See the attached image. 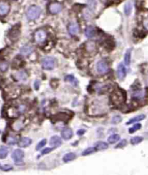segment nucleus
Segmentation results:
<instances>
[{"label": "nucleus", "instance_id": "nucleus-34", "mask_svg": "<svg viewBox=\"0 0 148 175\" xmlns=\"http://www.w3.org/2000/svg\"><path fill=\"white\" fill-rule=\"evenodd\" d=\"M95 151H96V149H95V148H93V147H92V148H88V149H85V150L83 152H82V156H87V155H89V154H93V153L95 152Z\"/></svg>", "mask_w": 148, "mask_h": 175}, {"label": "nucleus", "instance_id": "nucleus-16", "mask_svg": "<svg viewBox=\"0 0 148 175\" xmlns=\"http://www.w3.org/2000/svg\"><path fill=\"white\" fill-rule=\"evenodd\" d=\"M31 143H32V141L31 138L24 137L22 138V139L20 141V142H19V146L21 148L28 147V146H29L31 144Z\"/></svg>", "mask_w": 148, "mask_h": 175}, {"label": "nucleus", "instance_id": "nucleus-20", "mask_svg": "<svg viewBox=\"0 0 148 175\" xmlns=\"http://www.w3.org/2000/svg\"><path fill=\"white\" fill-rule=\"evenodd\" d=\"M133 4L131 1H128L125 4L124 8V13L126 15H129L130 13H131L132 10Z\"/></svg>", "mask_w": 148, "mask_h": 175}, {"label": "nucleus", "instance_id": "nucleus-13", "mask_svg": "<svg viewBox=\"0 0 148 175\" xmlns=\"http://www.w3.org/2000/svg\"><path fill=\"white\" fill-rule=\"evenodd\" d=\"M72 135L73 132L71 128H65L61 132V136H62L63 139L64 140H69L72 137Z\"/></svg>", "mask_w": 148, "mask_h": 175}, {"label": "nucleus", "instance_id": "nucleus-2", "mask_svg": "<svg viewBox=\"0 0 148 175\" xmlns=\"http://www.w3.org/2000/svg\"><path fill=\"white\" fill-rule=\"evenodd\" d=\"M41 9L38 6H31L27 11V17L29 20H35L39 18L41 15Z\"/></svg>", "mask_w": 148, "mask_h": 175}, {"label": "nucleus", "instance_id": "nucleus-23", "mask_svg": "<svg viewBox=\"0 0 148 175\" xmlns=\"http://www.w3.org/2000/svg\"><path fill=\"white\" fill-rule=\"evenodd\" d=\"M109 145L106 144V142H103V141H100V142L97 143L96 146H95V149L96 150H105V149H108Z\"/></svg>", "mask_w": 148, "mask_h": 175}, {"label": "nucleus", "instance_id": "nucleus-22", "mask_svg": "<svg viewBox=\"0 0 148 175\" xmlns=\"http://www.w3.org/2000/svg\"><path fill=\"white\" fill-rule=\"evenodd\" d=\"M64 79L66 82H70V83L72 84L74 86H75V87H77V86L78 85V81L77 80V79H76L74 76H72V75L66 76H65Z\"/></svg>", "mask_w": 148, "mask_h": 175}, {"label": "nucleus", "instance_id": "nucleus-17", "mask_svg": "<svg viewBox=\"0 0 148 175\" xmlns=\"http://www.w3.org/2000/svg\"><path fill=\"white\" fill-rule=\"evenodd\" d=\"M15 77L18 81H25L27 79V74L24 71H17L15 74Z\"/></svg>", "mask_w": 148, "mask_h": 175}, {"label": "nucleus", "instance_id": "nucleus-36", "mask_svg": "<svg viewBox=\"0 0 148 175\" xmlns=\"http://www.w3.org/2000/svg\"><path fill=\"white\" fill-rule=\"evenodd\" d=\"M122 121V117L119 115H116L113 117L112 120H111V123L112 124H117L119 122Z\"/></svg>", "mask_w": 148, "mask_h": 175}, {"label": "nucleus", "instance_id": "nucleus-11", "mask_svg": "<svg viewBox=\"0 0 148 175\" xmlns=\"http://www.w3.org/2000/svg\"><path fill=\"white\" fill-rule=\"evenodd\" d=\"M68 29H69V33L71 36H75L79 32V25L76 23H71L69 24Z\"/></svg>", "mask_w": 148, "mask_h": 175}, {"label": "nucleus", "instance_id": "nucleus-12", "mask_svg": "<svg viewBox=\"0 0 148 175\" xmlns=\"http://www.w3.org/2000/svg\"><path fill=\"white\" fill-rule=\"evenodd\" d=\"M24 127V122L22 119H19V120H16L12 123V128L15 131H19Z\"/></svg>", "mask_w": 148, "mask_h": 175}, {"label": "nucleus", "instance_id": "nucleus-33", "mask_svg": "<svg viewBox=\"0 0 148 175\" xmlns=\"http://www.w3.org/2000/svg\"><path fill=\"white\" fill-rule=\"evenodd\" d=\"M141 126H142L141 124H139V123L135 124L134 126H132V128H130L129 129V133H134L135 131H137V130L140 129Z\"/></svg>", "mask_w": 148, "mask_h": 175}, {"label": "nucleus", "instance_id": "nucleus-40", "mask_svg": "<svg viewBox=\"0 0 148 175\" xmlns=\"http://www.w3.org/2000/svg\"><path fill=\"white\" fill-rule=\"evenodd\" d=\"M12 167L10 166V165H4V166H3L2 167H1V169H2L3 171H9V170L12 169Z\"/></svg>", "mask_w": 148, "mask_h": 175}, {"label": "nucleus", "instance_id": "nucleus-5", "mask_svg": "<svg viewBox=\"0 0 148 175\" xmlns=\"http://www.w3.org/2000/svg\"><path fill=\"white\" fill-rule=\"evenodd\" d=\"M12 158L15 163L21 162L24 158V152L20 149H16L12 153Z\"/></svg>", "mask_w": 148, "mask_h": 175}, {"label": "nucleus", "instance_id": "nucleus-24", "mask_svg": "<svg viewBox=\"0 0 148 175\" xmlns=\"http://www.w3.org/2000/svg\"><path fill=\"white\" fill-rule=\"evenodd\" d=\"M120 139V136L118 134H114L111 135V136H109L108 138V142L111 144H114L115 143H117L119 140Z\"/></svg>", "mask_w": 148, "mask_h": 175}, {"label": "nucleus", "instance_id": "nucleus-39", "mask_svg": "<svg viewBox=\"0 0 148 175\" xmlns=\"http://www.w3.org/2000/svg\"><path fill=\"white\" fill-rule=\"evenodd\" d=\"M52 150H53V149H50V148H46L45 149H44V150L41 152V154H42V155H44V154H49V153L51 152Z\"/></svg>", "mask_w": 148, "mask_h": 175}, {"label": "nucleus", "instance_id": "nucleus-9", "mask_svg": "<svg viewBox=\"0 0 148 175\" xmlns=\"http://www.w3.org/2000/svg\"><path fill=\"white\" fill-rule=\"evenodd\" d=\"M127 74V70L123 63H120L117 69V76L120 80H123Z\"/></svg>", "mask_w": 148, "mask_h": 175}, {"label": "nucleus", "instance_id": "nucleus-1", "mask_svg": "<svg viewBox=\"0 0 148 175\" xmlns=\"http://www.w3.org/2000/svg\"><path fill=\"white\" fill-rule=\"evenodd\" d=\"M111 100L113 104L119 105L125 101V95L121 90H116L111 95Z\"/></svg>", "mask_w": 148, "mask_h": 175}, {"label": "nucleus", "instance_id": "nucleus-21", "mask_svg": "<svg viewBox=\"0 0 148 175\" xmlns=\"http://www.w3.org/2000/svg\"><path fill=\"white\" fill-rule=\"evenodd\" d=\"M76 158V155L73 153H69V154H66L63 157V161L65 163H67V162L71 161L74 160V159Z\"/></svg>", "mask_w": 148, "mask_h": 175}, {"label": "nucleus", "instance_id": "nucleus-35", "mask_svg": "<svg viewBox=\"0 0 148 175\" xmlns=\"http://www.w3.org/2000/svg\"><path fill=\"white\" fill-rule=\"evenodd\" d=\"M69 119V117L65 113H59L58 115H56V120H66Z\"/></svg>", "mask_w": 148, "mask_h": 175}, {"label": "nucleus", "instance_id": "nucleus-38", "mask_svg": "<svg viewBox=\"0 0 148 175\" xmlns=\"http://www.w3.org/2000/svg\"><path fill=\"white\" fill-rule=\"evenodd\" d=\"M127 142L126 140H122V141H121V142L119 143V144H118L117 146H116V148H122V147H124V146H125L126 145H127Z\"/></svg>", "mask_w": 148, "mask_h": 175}, {"label": "nucleus", "instance_id": "nucleus-37", "mask_svg": "<svg viewBox=\"0 0 148 175\" xmlns=\"http://www.w3.org/2000/svg\"><path fill=\"white\" fill-rule=\"evenodd\" d=\"M46 144V140L43 139L42 141H40L39 144H38L37 146H36V150H39V149H41V148L44 147V146H45Z\"/></svg>", "mask_w": 148, "mask_h": 175}, {"label": "nucleus", "instance_id": "nucleus-32", "mask_svg": "<svg viewBox=\"0 0 148 175\" xmlns=\"http://www.w3.org/2000/svg\"><path fill=\"white\" fill-rule=\"evenodd\" d=\"M8 69V63L7 61H1L0 62V71L1 72H5Z\"/></svg>", "mask_w": 148, "mask_h": 175}, {"label": "nucleus", "instance_id": "nucleus-7", "mask_svg": "<svg viewBox=\"0 0 148 175\" xmlns=\"http://www.w3.org/2000/svg\"><path fill=\"white\" fill-rule=\"evenodd\" d=\"M97 71L100 74H106L109 71V66L103 61H100L97 63Z\"/></svg>", "mask_w": 148, "mask_h": 175}, {"label": "nucleus", "instance_id": "nucleus-43", "mask_svg": "<svg viewBox=\"0 0 148 175\" xmlns=\"http://www.w3.org/2000/svg\"><path fill=\"white\" fill-rule=\"evenodd\" d=\"M39 81H36V82H35V87H36V90H38V89H39V86L37 85V84L39 83Z\"/></svg>", "mask_w": 148, "mask_h": 175}, {"label": "nucleus", "instance_id": "nucleus-18", "mask_svg": "<svg viewBox=\"0 0 148 175\" xmlns=\"http://www.w3.org/2000/svg\"><path fill=\"white\" fill-rule=\"evenodd\" d=\"M145 118V115H139L136 116V117H134L133 118L130 119L128 122H127V125H130V124L134 123V122L141 121V120H144Z\"/></svg>", "mask_w": 148, "mask_h": 175}, {"label": "nucleus", "instance_id": "nucleus-31", "mask_svg": "<svg viewBox=\"0 0 148 175\" xmlns=\"http://www.w3.org/2000/svg\"><path fill=\"white\" fill-rule=\"evenodd\" d=\"M143 141V138L140 137V136H135V137H133L130 141L131 144L132 145H137L139 143H141L142 141Z\"/></svg>", "mask_w": 148, "mask_h": 175}, {"label": "nucleus", "instance_id": "nucleus-26", "mask_svg": "<svg viewBox=\"0 0 148 175\" xmlns=\"http://www.w3.org/2000/svg\"><path fill=\"white\" fill-rule=\"evenodd\" d=\"M6 142L9 145H15L16 143L17 142V138L15 136H12V135H10V136H9L7 138Z\"/></svg>", "mask_w": 148, "mask_h": 175}, {"label": "nucleus", "instance_id": "nucleus-30", "mask_svg": "<svg viewBox=\"0 0 148 175\" xmlns=\"http://www.w3.org/2000/svg\"><path fill=\"white\" fill-rule=\"evenodd\" d=\"M95 7H96V1L95 0H88V2H87V7H88V9L91 12L95 9Z\"/></svg>", "mask_w": 148, "mask_h": 175}, {"label": "nucleus", "instance_id": "nucleus-10", "mask_svg": "<svg viewBox=\"0 0 148 175\" xmlns=\"http://www.w3.org/2000/svg\"><path fill=\"white\" fill-rule=\"evenodd\" d=\"M50 146L53 148L59 147L61 145V138L59 137L58 136H54L51 138L50 141H49Z\"/></svg>", "mask_w": 148, "mask_h": 175}, {"label": "nucleus", "instance_id": "nucleus-27", "mask_svg": "<svg viewBox=\"0 0 148 175\" xmlns=\"http://www.w3.org/2000/svg\"><path fill=\"white\" fill-rule=\"evenodd\" d=\"M130 62H131V51L130 50H128L124 55V63L127 66H129Z\"/></svg>", "mask_w": 148, "mask_h": 175}, {"label": "nucleus", "instance_id": "nucleus-14", "mask_svg": "<svg viewBox=\"0 0 148 175\" xmlns=\"http://www.w3.org/2000/svg\"><path fill=\"white\" fill-rule=\"evenodd\" d=\"M33 52V48L30 46H24L20 49V53L24 56H28L31 55Z\"/></svg>", "mask_w": 148, "mask_h": 175}, {"label": "nucleus", "instance_id": "nucleus-8", "mask_svg": "<svg viewBox=\"0 0 148 175\" xmlns=\"http://www.w3.org/2000/svg\"><path fill=\"white\" fill-rule=\"evenodd\" d=\"M9 4L6 1H0V16L7 15L9 12Z\"/></svg>", "mask_w": 148, "mask_h": 175}, {"label": "nucleus", "instance_id": "nucleus-42", "mask_svg": "<svg viewBox=\"0 0 148 175\" xmlns=\"http://www.w3.org/2000/svg\"><path fill=\"white\" fill-rule=\"evenodd\" d=\"M144 26L146 29L148 30V19H147V20H145L144 21Z\"/></svg>", "mask_w": 148, "mask_h": 175}, {"label": "nucleus", "instance_id": "nucleus-28", "mask_svg": "<svg viewBox=\"0 0 148 175\" xmlns=\"http://www.w3.org/2000/svg\"><path fill=\"white\" fill-rule=\"evenodd\" d=\"M8 155V150L7 148L2 147L0 149V159H5Z\"/></svg>", "mask_w": 148, "mask_h": 175}, {"label": "nucleus", "instance_id": "nucleus-41", "mask_svg": "<svg viewBox=\"0 0 148 175\" xmlns=\"http://www.w3.org/2000/svg\"><path fill=\"white\" fill-rule=\"evenodd\" d=\"M85 130L80 129V130H79L77 131V135H78V136H81V135H83L84 133H85Z\"/></svg>", "mask_w": 148, "mask_h": 175}, {"label": "nucleus", "instance_id": "nucleus-4", "mask_svg": "<svg viewBox=\"0 0 148 175\" xmlns=\"http://www.w3.org/2000/svg\"><path fill=\"white\" fill-rule=\"evenodd\" d=\"M47 38V33L44 30H39L35 33L34 39L38 43H42L45 42Z\"/></svg>", "mask_w": 148, "mask_h": 175}, {"label": "nucleus", "instance_id": "nucleus-3", "mask_svg": "<svg viewBox=\"0 0 148 175\" xmlns=\"http://www.w3.org/2000/svg\"><path fill=\"white\" fill-rule=\"evenodd\" d=\"M41 65L44 69H53L55 66V59L52 57H45L41 60Z\"/></svg>", "mask_w": 148, "mask_h": 175}, {"label": "nucleus", "instance_id": "nucleus-44", "mask_svg": "<svg viewBox=\"0 0 148 175\" xmlns=\"http://www.w3.org/2000/svg\"></svg>", "mask_w": 148, "mask_h": 175}, {"label": "nucleus", "instance_id": "nucleus-15", "mask_svg": "<svg viewBox=\"0 0 148 175\" xmlns=\"http://www.w3.org/2000/svg\"><path fill=\"white\" fill-rule=\"evenodd\" d=\"M85 36L88 38H92L95 36V31L93 26H87L85 31Z\"/></svg>", "mask_w": 148, "mask_h": 175}, {"label": "nucleus", "instance_id": "nucleus-19", "mask_svg": "<svg viewBox=\"0 0 148 175\" xmlns=\"http://www.w3.org/2000/svg\"><path fill=\"white\" fill-rule=\"evenodd\" d=\"M95 48H96V45L93 41H89L85 43V49L87 50V51L93 52V51L95 50Z\"/></svg>", "mask_w": 148, "mask_h": 175}, {"label": "nucleus", "instance_id": "nucleus-29", "mask_svg": "<svg viewBox=\"0 0 148 175\" xmlns=\"http://www.w3.org/2000/svg\"><path fill=\"white\" fill-rule=\"evenodd\" d=\"M20 36V31L18 30H12L9 33V38L12 40L17 39Z\"/></svg>", "mask_w": 148, "mask_h": 175}, {"label": "nucleus", "instance_id": "nucleus-25", "mask_svg": "<svg viewBox=\"0 0 148 175\" xmlns=\"http://www.w3.org/2000/svg\"><path fill=\"white\" fill-rule=\"evenodd\" d=\"M18 110L16 108H9L7 111L8 116L10 117H15L18 115Z\"/></svg>", "mask_w": 148, "mask_h": 175}, {"label": "nucleus", "instance_id": "nucleus-6", "mask_svg": "<svg viewBox=\"0 0 148 175\" xmlns=\"http://www.w3.org/2000/svg\"><path fill=\"white\" fill-rule=\"evenodd\" d=\"M61 9H62V5L58 2L51 3L49 7V12L51 14H54V15L59 13L61 11Z\"/></svg>", "mask_w": 148, "mask_h": 175}]
</instances>
